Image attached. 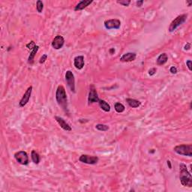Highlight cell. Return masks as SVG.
Masks as SVG:
<instances>
[{
    "label": "cell",
    "mask_w": 192,
    "mask_h": 192,
    "mask_svg": "<svg viewBox=\"0 0 192 192\" xmlns=\"http://www.w3.org/2000/svg\"><path fill=\"white\" fill-rule=\"evenodd\" d=\"M179 179L182 186L187 188L192 187V176L188 170L187 166L184 163L179 164Z\"/></svg>",
    "instance_id": "6da1fadb"
},
{
    "label": "cell",
    "mask_w": 192,
    "mask_h": 192,
    "mask_svg": "<svg viewBox=\"0 0 192 192\" xmlns=\"http://www.w3.org/2000/svg\"><path fill=\"white\" fill-rule=\"evenodd\" d=\"M56 100L59 107L65 111L68 110V98L65 89L63 86H59L56 92Z\"/></svg>",
    "instance_id": "7a4b0ae2"
},
{
    "label": "cell",
    "mask_w": 192,
    "mask_h": 192,
    "mask_svg": "<svg viewBox=\"0 0 192 192\" xmlns=\"http://www.w3.org/2000/svg\"><path fill=\"white\" fill-rule=\"evenodd\" d=\"M174 152L180 155L192 156V145L191 144H182L178 145L173 148Z\"/></svg>",
    "instance_id": "3957f363"
},
{
    "label": "cell",
    "mask_w": 192,
    "mask_h": 192,
    "mask_svg": "<svg viewBox=\"0 0 192 192\" xmlns=\"http://www.w3.org/2000/svg\"><path fill=\"white\" fill-rule=\"evenodd\" d=\"M188 17L187 14H181L176 17V18L174 19L172 22H171L170 25L169 27V32H174L179 27H180L181 25L183 24L186 21Z\"/></svg>",
    "instance_id": "277c9868"
},
{
    "label": "cell",
    "mask_w": 192,
    "mask_h": 192,
    "mask_svg": "<svg viewBox=\"0 0 192 192\" xmlns=\"http://www.w3.org/2000/svg\"><path fill=\"white\" fill-rule=\"evenodd\" d=\"M99 95H98L97 90L96 88L95 87V86L93 84L89 86V96H88V104L89 105L94 103H99Z\"/></svg>",
    "instance_id": "5b68a950"
},
{
    "label": "cell",
    "mask_w": 192,
    "mask_h": 192,
    "mask_svg": "<svg viewBox=\"0 0 192 192\" xmlns=\"http://www.w3.org/2000/svg\"><path fill=\"white\" fill-rule=\"evenodd\" d=\"M14 158L17 162L22 165H27L29 164V156L27 152L19 151L14 154Z\"/></svg>",
    "instance_id": "8992f818"
},
{
    "label": "cell",
    "mask_w": 192,
    "mask_h": 192,
    "mask_svg": "<svg viewBox=\"0 0 192 192\" xmlns=\"http://www.w3.org/2000/svg\"><path fill=\"white\" fill-rule=\"evenodd\" d=\"M65 81L68 84V86L71 89V92H75V79L73 72L70 70L66 71L65 73Z\"/></svg>",
    "instance_id": "52a82bcc"
},
{
    "label": "cell",
    "mask_w": 192,
    "mask_h": 192,
    "mask_svg": "<svg viewBox=\"0 0 192 192\" xmlns=\"http://www.w3.org/2000/svg\"><path fill=\"white\" fill-rule=\"evenodd\" d=\"M106 29H119L121 27V21L118 19H110L104 23Z\"/></svg>",
    "instance_id": "ba28073f"
},
{
    "label": "cell",
    "mask_w": 192,
    "mask_h": 192,
    "mask_svg": "<svg viewBox=\"0 0 192 192\" xmlns=\"http://www.w3.org/2000/svg\"><path fill=\"white\" fill-rule=\"evenodd\" d=\"M99 158L97 156L89 155H82L80 156L79 161L86 164H96L99 162Z\"/></svg>",
    "instance_id": "9c48e42d"
},
{
    "label": "cell",
    "mask_w": 192,
    "mask_h": 192,
    "mask_svg": "<svg viewBox=\"0 0 192 192\" xmlns=\"http://www.w3.org/2000/svg\"><path fill=\"white\" fill-rule=\"evenodd\" d=\"M32 92V86L28 87V89H27V91L23 94V97H22L20 102H19V106H20V107H25V106L28 104V102L29 101L30 98H31Z\"/></svg>",
    "instance_id": "30bf717a"
},
{
    "label": "cell",
    "mask_w": 192,
    "mask_h": 192,
    "mask_svg": "<svg viewBox=\"0 0 192 192\" xmlns=\"http://www.w3.org/2000/svg\"><path fill=\"white\" fill-rule=\"evenodd\" d=\"M65 44V39L62 35H58L54 38V39L52 41L51 46L53 49L55 50H59L61 48H63V47L64 46Z\"/></svg>",
    "instance_id": "8fae6325"
},
{
    "label": "cell",
    "mask_w": 192,
    "mask_h": 192,
    "mask_svg": "<svg viewBox=\"0 0 192 192\" xmlns=\"http://www.w3.org/2000/svg\"><path fill=\"white\" fill-rule=\"evenodd\" d=\"M55 119L57 122V123L59 124V126L63 128V130L66 131V132H71V130H72V128L70 126V125H69L68 122H66L65 120L63 118H62V117L56 116H55Z\"/></svg>",
    "instance_id": "7c38bea8"
},
{
    "label": "cell",
    "mask_w": 192,
    "mask_h": 192,
    "mask_svg": "<svg viewBox=\"0 0 192 192\" xmlns=\"http://www.w3.org/2000/svg\"><path fill=\"white\" fill-rule=\"evenodd\" d=\"M137 54L135 53H126L125 54H123L122 56L120 57L119 60L122 63H129V62H133L136 59Z\"/></svg>",
    "instance_id": "4fadbf2b"
},
{
    "label": "cell",
    "mask_w": 192,
    "mask_h": 192,
    "mask_svg": "<svg viewBox=\"0 0 192 192\" xmlns=\"http://www.w3.org/2000/svg\"><path fill=\"white\" fill-rule=\"evenodd\" d=\"M85 61L83 56H77L74 59V65L77 70H81L84 67Z\"/></svg>",
    "instance_id": "5bb4252c"
},
{
    "label": "cell",
    "mask_w": 192,
    "mask_h": 192,
    "mask_svg": "<svg viewBox=\"0 0 192 192\" xmlns=\"http://www.w3.org/2000/svg\"><path fill=\"white\" fill-rule=\"evenodd\" d=\"M92 2H93L92 0H82V1L78 2V4L76 5L75 8H74V11L78 12V11L83 10L84 8H86L87 6H89Z\"/></svg>",
    "instance_id": "9a60e30c"
},
{
    "label": "cell",
    "mask_w": 192,
    "mask_h": 192,
    "mask_svg": "<svg viewBox=\"0 0 192 192\" xmlns=\"http://www.w3.org/2000/svg\"><path fill=\"white\" fill-rule=\"evenodd\" d=\"M168 60V56L167 53H163L160 55L159 56L157 59V61H156V63H157V65H163L165 64Z\"/></svg>",
    "instance_id": "2e32d148"
},
{
    "label": "cell",
    "mask_w": 192,
    "mask_h": 192,
    "mask_svg": "<svg viewBox=\"0 0 192 192\" xmlns=\"http://www.w3.org/2000/svg\"><path fill=\"white\" fill-rule=\"evenodd\" d=\"M126 102L129 107L132 108H137L141 105V102L134 99H126Z\"/></svg>",
    "instance_id": "e0dca14e"
},
{
    "label": "cell",
    "mask_w": 192,
    "mask_h": 192,
    "mask_svg": "<svg viewBox=\"0 0 192 192\" xmlns=\"http://www.w3.org/2000/svg\"><path fill=\"white\" fill-rule=\"evenodd\" d=\"M38 50H39V46L36 45V46L35 47L34 49L31 51V53H30L29 56L28 58V63L30 65H32L34 63V59H35V54L38 53Z\"/></svg>",
    "instance_id": "ac0fdd59"
},
{
    "label": "cell",
    "mask_w": 192,
    "mask_h": 192,
    "mask_svg": "<svg viewBox=\"0 0 192 192\" xmlns=\"http://www.w3.org/2000/svg\"><path fill=\"white\" fill-rule=\"evenodd\" d=\"M99 107H101V110H103L104 112H107V113H108V112L110 111V104H109L107 103L106 101L100 99L99 101Z\"/></svg>",
    "instance_id": "d6986e66"
},
{
    "label": "cell",
    "mask_w": 192,
    "mask_h": 192,
    "mask_svg": "<svg viewBox=\"0 0 192 192\" xmlns=\"http://www.w3.org/2000/svg\"><path fill=\"white\" fill-rule=\"evenodd\" d=\"M31 158H32V160L33 163L35 164H39L40 161H41V158H40L39 154H38L35 150H32V151Z\"/></svg>",
    "instance_id": "ffe728a7"
},
{
    "label": "cell",
    "mask_w": 192,
    "mask_h": 192,
    "mask_svg": "<svg viewBox=\"0 0 192 192\" xmlns=\"http://www.w3.org/2000/svg\"><path fill=\"white\" fill-rule=\"evenodd\" d=\"M114 109L118 113H121L125 111V107L122 104L119 103V102H116L115 104V105H114Z\"/></svg>",
    "instance_id": "44dd1931"
},
{
    "label": "cell",
    "mask_w": 192,
    "mask_h": 192,
    "mask_svg": "<svg viewBox=\"0 0 192 192\" xmlns=\"http://www.w3.org/2000/svg\"><path fill=\"white\" fill-rule=\"evenodd\" d=\"M95 128L100 132H107L110 129V127L107 125H104V124H97L95 125Z\"/></svg>",
    "instance_id": "7402d4cb"
},
{
    "label": "cell",
    "mask_w": 192,
    "mask_h": 192,
    "mask_svg": "<svg viewBox=\"0 0 192 192\" xmlns=\"http://www.w3.org/2000/svg\"><path fill=\"white\" fill-rule=\"evenodd\" d=\"M36 9L38 13H42L43 9H44V3L42 1L38 0L36 2Z\"/></svg>",
    "instance_id": "603a6c76"
},
{
    "label": "cell",
    "mask_w": 192,
    "mask_h": 192,
    "mask_svg": "<svg viewBox=\"0 0 192 192\" xmlns=\"http://www.w3.org/2000/svg\"><path fill=\"white\" fill-rule=\"evenodd\" d=\"M35 46H36V45H35V43L34 41H31L29 44H27V45H26L27 48H28V49L30 50H32Z\"/></svg>",
    "instance_id": "cb8c5ba5"
},
{
    "label": "cell",
    "mask_w": 192,
    "mask_h": 192,
    "mask_svg": "<svg viewBox=\"0 0 192 192\" xmlns=\"http://www.w3.org/2000/svg\"><path fill=\"white\" fill-rule=\"evenodd\" d=\"M117 3L118 4H120V5H123V6H128V5H130V3H131V1H129V0H123V1H117Z\"/></svg>",
    "instance_id": "d4e9b609"
},
{
    "label": "cell",
    "mask_w": 192,
    "mask_h": 192,
    "mask_svg": "<svg viewBox=\"0 0 192 192\" xmlns=\"http://www.w3.org/2000/svg\"><path fill=\"white\" fill-rule=\"evenodd\" d=\"M47 59V54L42 55V56H41L39 59V63L40 64H44V63L46 62Z\"/></svg>",
    "instance_id": "484cf974"
},
{
    "label": "cell",
    "mask_w": 192,
    "mask_h": 192,
    "mask_svg": "<svg viewBox=\"0 0 192 192\" xmlns=\"http://www.w3.org/2000/svg\"><path fill=\"white\" fill-rule=\"evenodd\" d=\"M156 71H157V69L155 68H150L149 70V75L150 76H153L155 74Z\"/></svg>",
    "instance_id": "4316f807"
},
{
    "label": "cell",
    "mask_w": 192,
    "mask_h": 192,
    "mask_svg": "<svg viewBox=\"0 0 192 192\" xmlns=\"http://www.w3.org/2000/svg\"><path fill=\"white\" fill-rule=\"evenodd\" d=\"M170 72L173 74H176V73H177V68H176L175 66H172V67H170Z\"/></svg>",
    "instance_id": "83f0119b"
},
{
    "label": "cell",
    "mask_w": 192,
    "mask_h": 192,
    "mask_svg": "<svg viewBox=\"0 0 192 192\" xmlns=\"http://www.w3.org/2000/svg\"><path fill=\"white\" fill-rule=\"evenodd\" d=\"M186 65H187L188 68V70L190 71H192V68H191V65H192V63L191 61V60H188L187 62H186Z\"/></svg>",
    "instance_id": "f1b7e54d"
},
{
    "label": "cell",
    "mask_w": 192,
    "mask_h": 192,
    "mask_svg": "<svg viewBox=\"0 0 192 192\" xmlns=\"http://www.w3.org/2000/svg\"><path fill=\"white\" fill-rule=\"evenodd\" d=\"M144 3V1H137L136 2V4H137V7H138V8H140V7L143 5V4Z\"/></svg>",
    "instance_id": "f546056e"
},
{
    "label": "cell",
    "mask_w": 192,
    "mask_h": 192,
    "mask_svg": "<svg viewBox=\"0 0 192 192\" xmlns=\"http://www.w3.org/2000/svg\"><path fill=\"white\" fill-rule=\"evenodd\" d=\"M191 45L190 43H187L184 46V50H188L191 49Z\"/></svg>",
    "instance_id": "4dcf8cb0"
},
{
    "label": "cell",
    "mask_w": 192,
    "mask_h": 192,
    "mask_svg": "<svg viewBox=\"0 0 192 192\" xmlns=\"http://www.w3.org/2000/svg\"><path fill=\"white\" fill-rule=\"evenodd\" d=\"M167 163H168V168H169V169H172V164H171L170 161H167Z\"/></svg>",
    "instance_id": "1f68e13d"
},
{
    "label": "cell",
    "mask_w": 192,
    "mask_h": 192,
    "mask_svg": "<svg viewBox=\"0 0 192 192\" xmlns=\"http://www.w3.org/2000/svg\"><path fill=\"white\" fill-rule=\"evenodd\" d=\"M109 52H110V54H113V53H115V49L114 48H111V49H110Z\"/></svg>",
    "instance_id": "d6a6232c"
},
{
    "label": "cell",
    "mask_w": 192,
    "mask_h": 192,
    "mask_svg": "<svg viewBox=\"0 0 192 192\" xmlns=\"http://www.w3.org/2000/svg\"><path fill=\"white\" fill-rule=\"evenodd\" d=\"M186 3H188V6L191 7L192 5V2L191 1H186Z\"/></svg>",
    "instance_id": "836d02e7"
}]
</instances>
